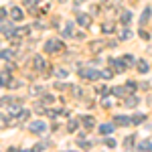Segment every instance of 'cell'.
<instances>
[{
	"mask_svg": "<svg viewBox=\"0 0 152 152\" xmlns=\"http://www.w3.org/2000/svg\"><path fill=\"white\" fill-rule=\"evenodd\" d=\"M110 105H112V99H107V97H105V99H104V107H110Z\"/></svg>",
	"mask_w": 152,
	"mask_h": 152,
	"instance_id": "41",
	"label": "cell"
},
{
	"mask_svg": "<svg viewBox=\"0 0 152 152\" xmlns=\"http://www.w3.org/2000/svg\"><path fill=\"white\" fill-rule=\"evenodd\" d=\"M104 47H105L104 41H91V43H89V51H91V53H99Z\"/></svg>",
	"mask_w": 152,
	"mask_h": 152,
	"instance_id": "10",
	"label": "cell"
},
{
	"mask_svg": "<svg viewBox=\"0 0 152 152\" xmlns=\"http://www.w3.org/2000/svg\"><path fill=\"white\" fill-rule=\"evenodd\" d=\"M124 59H126V63H128V65H134V63H136V59L132 57V55H124Z\"/></svg>",
	"mask_w": 152,
	"mask_h": 152,
	"instance_id": "37",
	"label": "cell"
},
{
	"mask_svg": "<svg viewBox=\"0 0 152 152\" xmlns=\"http://www.w3.org/2000/svg\"><path fill=\"white\" fill-rule=\"evenodd\" d=\"M31 95H43V87L33 85V87H31Z\"/></svg>",
	"mask_w": 152,
	"mask_h": 152,
	"instance_id": "28",
	"label": "cell"
},
{
	"mask_svg": "<svg viewBox=\"0 0 152 152\" xmlns=\"http://www.w3.org/2000/svg\"><path fill=\"white\" fill-rule=\"evenodd\" d=\"M77 23L81 24V26H89L91 24V18H89V14H79L77 16Z\"/></svg>",
	"mask_w": 152,
	"mask_h": 152,
	"instance_id": "16",
	"label": "cell"
},
{
	"mask_svg": "<svg viewBox=\"0 0 152 152\" xmlns=\"http://www.w3.org/2000/svg\"><path fill=\"white\" fill-rule=\"evenodd\" d=\"M150 14H152V10H150V8H144V12H142V16H140V24H146V23H148Z\"/></svg>",
	"mask_w": 152,
	"mask_h": 152,
	"instance_id": "22",
	"label": "cell"
},
{
	"mask_svg": "<svg viewBox=\"0 0 152 152\" xmlns=\"http://www.w3.org/2000/svg\"><path fill=\"white\" fill-rule=\"evenodd\" d=\"M138 35H140V39H144V41H148V39H150V33H148V31H144V28H140V33H138Z\"/></svg>",
	"mask_w": 152,
	"mask_h": 152,
	"instance_id": "34",
	"label": "cell"
},
{
	"mask_svg": "<svg viewBox=\"0 0 152 152\" xmlns=\"http://www.w3.org/2000/svg\"><path fill=\"white\" fill-rule=\"evenodd\" d=\"M130 20H132V10H120V23L130 24Z\"/></svg>",
	"mask_w": 152,
	"mask_h": 152,
	"instance_id": "11",
	"label": "cell"
},
{
	"mask_svg": "<svg viewBox=\"0 0 152 152\" xmlns=\"http://www.w3.org/2000/svg\"><path fill=\"white\" fill-rule=\"evenodd\" d=\"M43 148H49V142H41V144H37L33 150H43Z\"/></svg>",
	"mask_w": 152,
	"mask_h": 152,
	"instance_id": "36",
	"label": "cell"
},
{
	"mask_svg": "<svg viewBox=\"0 0 152 152\" xmlns=\"http://www.w3.org/2000/svg\"><path fill=\"white\" fill-rule=\"evenodd\" d=\"M33 67L39 71H43V69H47V63H45V59L41 57V55H35L33 57Z\"/></svg>",
	"mask_w": 152,
	"mask_h": 152,
	"instance_id": "7",
	"label": "cell"
},
{
	"mask_svg": "<svg viewBox=\"0 0 152 152\" xmlns=\"http://www.w3.org/2000/svg\"><path fill=\"white\" fill-rule=\"evenodd\" d=\"M55 73H57V77H67V69H57Z\"/></svg>",
	"mask_w": 152,
	"mask_h": 152,
	"instance_id": "39",
	"label": "cell"
},
{
	"mask_svg": "<svg viewBox=\"0 0 152 152\" xmlns=\"http://www.w3.org/2000/svg\"><path fill=\"white\" fill-rule=\"evenodd\" d=\"M10 124V120H6V116L4 114H0V128H6Z\"/></svg>",
	"mask_w": 152,
	"mask_h": 152,
	"instance_id": "30",
	"label": "cell"
},
{
	"mask_svg": "<svg viewBox=\"0 0 152 152\" xmlns=\"http://www.w3.org/2000/svg\"><path fill=\"white\" fill-rule=\"evenodd\" d=\"M4 18H6V10H4V8H0V20H4Z\"/></svg>",
	"mask_w": 152,
	"mask_h": 152,
	"instance_id": "40",
	"label": "cell"
},
{
	"mask_svg": "<svg viewBox=\"0 0 152 152\" xmlns=\"http://www.w3.org/2000/svg\"><path fill=\"white\" fill-rule=\"evenodd\" d=\"M59 2H67V0H59Z\"/></svg>",
	"mask_w": 152,
	"mask_h": 152,
	"instance_id": "44",
	"label": "cell"
},
{
	"mask_svg": "<svg viewBox=\"0 0 152 152\" xmlns=\"http://www.w3.org/2000/svg\"><path fill=\"white\" fill-rule=\"evenodd\" d=\"M41 102H43L45 105H51L53 102H55V97H53L51 94H43V97H41Z\"/></svg>",
	"mask_w": 152,
	"mask_h": 152,
	"instance_id": "23",
	"label": "cell"
},
{
	"mask_svg": "<svg viewBox=\"0 0 152 152\" xmlns=\"http://www.w3.org/2000/svg\"><path fill=\"white\" fill-rule=\"evenodd\" d=\"M116 31V23L114 20H105V23H102V33L104 35H112Z\"/></svg>",
	"mask_w": 152,
	"mask_h": 152,
	"instance_id": "6",
	"label": "cell"
},
{
	"mask_svg": "<svg viewBox=\"0 0 152 152\" xmlns=\"http://www.w3.org/2000/svg\"><path fill=\"white\" fill-rule=\"evenodd\" d=\"M112 91H114V95H118V97H126V95H128V87H126V85H120V87H114V89H112Z\"/></svg>",
	"mask_w": 152,
	"mask_h": 152,
	"instance_id": "13",
	"label": "cell"
},
{
	"mask_svg": "<svg viewBox=\"0 0 152 152\" xmlns=\"http://www.w3.org/2000/svg\"><path fill=\"white\" fill-rule=\"evenodd\" d=\"M12 57H14V51H12V49L0 51V59H12Z\"/></svg>",
	"mask_w": 152,
	"mask_h": 152,
	"instance_id": "26",
	"label": "cell"
},
{
	"mask_svg": "<svg viewBox=\"0 0 152 152\" xmlns=\"http://www.w3.org/2000/svg\"><path fill=\"white\" fill-rule=\"evenodd\" d=\"M136 67H138V71L140 73H148V61H144V59H140V61H136Z\"/></svg>",
	"mask_w": 152,
	"mask_h": 152,
	"instance_id": "17",
	"label": "cell"
},
{
	"mask_svg": "<svg viewBox=\"0 0 152 152\" xmlns=\"http://www.w3.org/2000/svg\"><path fill=\"white\" fill-rule=\"evenodd\" d=\"M110 63L116 67L118 73H124V71L128 69V63H126V59H116V57H112V59H110Z\"/></svg>",
	"mask_w": 152,
	"mask_h": 152,
	"instance_id": "4",
	"label": "cell"
},
{
	"mask_svg": "<svg viewBox=\"0 0 152 152\" xmlns=\"http://www.w3.org/2000/svg\"><path fill=\"white\" fill-rule=\"evenodd\" d=\"M65 51V43L63 41H57V39H51L45 43V53H61Z\"/></svg>",
	"mask_w": 152,
	"mask_h": 152,
	"instance_id": "1",
	"label": "cell"
},
{
	"mask_svg": "<svg viewBox=\"0 0 152 152\" xmlns=\"http://www.w3.org/2000/svg\"><path fill=\"white\" fill-rule=\"evenodd\" d=\"M126 87H128L130 91L134 94V91H136V87H138V83H134V81H128V83H126Z\"/></svg>",
	"mask_w": 152,
	"mask_h": 152,
	"instance_id": "35",
	"label": "cell"
},
{
	"mask_svg": "<svg viewBox=\"0 0 152 152\" xmlns=\"http://www.w3.org/2000/svg\"><path fill=\"white\" fill-rule=\"evenodd\" d=\"M112 77H114L112 69H99V79H112Z\"/></svg>",
	"mask_w": 152,
	"mask_h": 152,
	"instance_id": "18",
	"label": "cell"
},
{
	"mask_svg": "<svg viewBox=\"0 0 152 152\" xmlns=\"http://www.w3.org/2000/svg\"><path fill=\"white\" fill-rule=\"evenodd\" d=\"M0 33L6 35L8 39H12V35H14V26H12V23H8V20H0Z\"/></svg>",
	"mask_w": 152,
	"mask_h": 152,
	"instance_id": "3",
	"label": "cell"
},
{
	"mask_svg": "<svg viewBox=\"0 0 152 152\" xmlns=\"http://www.w3.org/2000/svg\"><path fill=\"white\" fill-rule=\"evenodd\" d=\"M81 124H83V128H94L95 126V120H94V116H83L81 118Z\"/></svg>",
	"mask_w": 152,
	"mask_h": 152,
	"instance_id": "14",
	"label": "cell"
},
{
	"mask_svg": "<svg viewBox=\"0 0 152 152\" xmlns=\"http://www.w3.org/2000/svg\"><path fill=\"white\" fill-rule=\"evenodd\" d=\"M45 130H47V124H45V122H41V120H35V122L31 124V132H37V134H45Z\"/></svg>",
	"mask_w": 152,
	"mask_h": 152,
	"instance_id": "5",
	"label": "cell"
},
{
	"mask_svg": "<svg viewBox=\"0 0 152 152\" xmlns=\"http://www.w3.org/2000/svg\"><path fill=\"white\" fill-rule=\"evenodd\" d=\"M97 91H99L102 95H107V94H110V89H107L105 85H102V87H97Z\"/></svg>",
	"mask_w": 152,
	"mask_h": 152,
	"instance_id": "38",
	"label": "cell"
},
{
	"mask_svg": "<svg viewBox=\"0 0 152 152\" xmlns=\"http://www.w3.org/2000/svg\"><path fill=\"white\" fill-rule=\"evenodd\" d=\"M81 2H85V0H77V4H81Z\"/></svg>",
	"mask_w": 152,
	"mask_h": 152,
	"instance_id": "42",
	"label": "cell"
},
{
	"mask_svg": "<svg viewBox=\"0 0 152 152\" xmlns=\"http://www.w3.org/2000/svg\"><path fill=\"white\" fill-rule=\"evenodd\" d=\"M28 116H31V112H28V110H20V118H18V120L24 122V120H28Z\"/></svg>",
	"mask_w": 152,
	"mask_h": 152,
	"instance_id": "32",
	"label": "cell"
},
{
	"mask_svg": "<svg viewBox=\"0 0 152 152\" xmlns=\"http://www.w3.org/2000/svg\"><path fill=\"white\" fill-rule=\"evenodd\" d=\"M10 16H12V20H23L24 18V12L18 8V6H12L10 8Z\"/></svg>",
	"mask_w": 152,
	"mask_h": 152,
	"instance_id": "9",
	"label": "cell"
},
{
	"mask_svg": "<svg viewBox=\"0 0 152 152\" xmlns=\"http://www.w3.org/2000/svg\"><path fill=\"white\" fill-rule=\"evenodd\" d=\"M120 39H122V41H128V39H132V33H130L128 28H124V31H122V37H120Z\"/></svg>",
	"mask_w": 152,
	"mask_h": 152,
	"instance_id": "31",
	"label": "cell"
},
{
	"mask_svg": "<svg viewBox=\"0 0 152 152\" xmlns=\"http://www.w3.org/2000/svg\"><path fill=\"white\" fill-rule=\"evenodd\" d=\"M31 33V26H20V28H14V35L12 39H18V37H26Z\"/></svg>",
	"mask_w": 152,
	"mask_h": 152,
	"instance_id": "12",
	"label": "cell"
},
{
	"mask_svg": "<svg viewBox=\"0 0 152 152\" xmlns=\"http://www.w3.org/2000/svg\"><path fill=\"white\" fill-rule=\"evenodd\" d=\"M63 37H73V23L71 20L63 26Z\"/></svg>",
	"mask_w": 152,
	"mask_h": 152,
	"instance_id": "20",
	"label": "cell"
},
{
	"mask_svg": "<svg viewBox=\"0 0 152 152\" xmlns=\"http://www.w3.org/2000/svg\"><path fill=\"white\" fill-rule=\"evenodd\" d=\"M114 126H116V124H102V126H99V134H104V136L112 134V132H114Z\"/></svg>",
	"mask_w": 152,
	"mask_h": 152,
	"instance_id": "15",
	"label": "cell"
},
{
	"mask_svg": "<svg viewBox=\"0 0 152 152\" xmlns=\"http://www.w3.org/2000/svg\"><path fill=\"white\" fill-rule=\"evenodd\" d=\"M104 144L107 146V148H116V144H118V142L114 140V138H105V140H104Z\"/></svg>",
	"mask_w": 152,
	"mask_h": 152,
	"instance_id": "29",
	"label": "cell"
},
{
	"mask_svg": "<svg viewBox=\"0 0 152 152\" xmlns=\"http://www.w3.org/2000/svg\"><path fill=\"white\" fill-rule=\"evenodd\" d=\"M77 144H79V146H81V148H91V142L83 140V138H79V140H77Z\"/></svg>",
	"mask_w": 152,
	"mask_h": 152,
	"instance_id": "33",
	"label": "cell"
},
{
	"mask_svg": "<svg viewBox=\"0 0 152 152\" xmlns=\"http://www.w3.org/2000/svg\"><path fill=\"white\" fill-rule=\"evenodd\" d=\"M144 120H146L144 114H136V116H132V124H134V126H138V124H144Z\"/></svg>",
	"mask_w": 152,
	"mask_h": 152,
	"instance_id": "21",
	"label": "cell"
},
{
	"mask_svg": "<svg viewBox=\"0 0 152 152\" xmlns=\"http://www.w3.org/2000/svg\"><path fill=\"white\" fill-rule=\"evenodd\" d=\"M134 144H136V136H134V134H132V136H128V138H126V140H124V146H126V148H132V146H134Z\"/></svg>",
	"mask_w": 152,
	"mask_h": 152,
	"instance_id": "24",
	"label": "cell"
},
{
	"mask_svg": "<svg viewBox=\"0 0 152 152\" xmlns=\"http://www.w3.org/2000/svg\"><path fill=\"white\" fill-rule=\"evenodd\" d=\"M77 126H79V122H77V120H69V122H67V132H75Z\"/></svg>",
	"mask_w": 152,
	"mask_h": 152,
	"instance_id": "25",
	"label": "cell"
},
{
	"mask_svg": "<svg viewBox=\"0 0 152 152\" xmlns=\"http://www.w3.org/2000/svg\"><path fill=\"white\" fill-rule=\"evenodd\" d=\"M138 102H140V99H138L136 95H128V97H126V105H128V107H136Z\"/></svg>",
	"mask_w": 152,
	"mask_h": 152,
	"instance_id": "19",
	"label": "cell"
},
{
	"mask_svg": "<svg viewBox=\"0 0 152 152\" xmlns=\"http://www.w3.org/2000/svg\"><path fill=\"white\" fill-rule=\"evenodd\" d=\"M79 77H83V79H99V71L89 69V67H81L79 69Z\"/></svg>",
	"mask_w": 152,
	"mask_h": 152,
	"instance_id": "2",
	"label": "cell"
},
{
	"mask_svg": "<svg viewBox=\"0 0 152 152\" xmlns=\"http://www.w3.org/2000/svg\"><path fill=\"white\" fill-rule=\"evenodd\" d=\"M114 124H116V126H130V124H132V118L122 116V114H120V116L114 118Z\"/></svg>",
	"mask_w": 152,
	"mask_h": 152,
	"instance_id": "8",
	"label": "cell"
},
{
	"mask_svg": "<svg viewBox=\"0 0 152 152\" xmlns=\"http://www.w3.org/2000/svg\"><path fill=\"white\" fill-rule=\"evenodd\" d=\"M138 150H152V142L150 140H144L138 144Z\"/></svg>",
	"mask_w": 152,
	"mask_h": 152,
	"instance_id": "27",
	"label": "cell"
},
{
	"mask_svg": "<svg viewBox=\"0 0 152 152\" xmlns=\"http://www.w3.org/2000/svg\"><path fill=\"white\" fill-rule=\"evenodd\" d=\"M0 85H4V81H2V77H0Z\"/></svg>",
	"mask_w": 152,
	"mask_h": 152,
	"instance_id": "43",
	"label": "cell"
}]
</instances>
